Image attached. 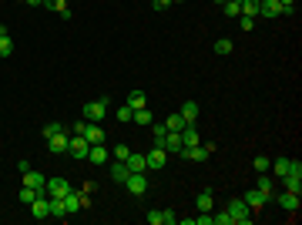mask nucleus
I'll return each instance as SVG.
<instances>
[{
  "label": "nucleus",
  "mask_w": 302,
  "mask_h": 225,
  "mask_svg": "<svg viewBox=\"0 0 302 225\" xmlns=\"http://www.w3.org/2000/svg\"><path fill=\"white\" fill-rule=\"evenodd\" d=\"M165 161H168V151H165V148H155V145H151V151L145 155V168L148 171H161V168H165Z\"/></svg>",
  "instance_id": "39448f33"
},
{
  "label": "nucleus",
  "mask_w": 302,
  "mask_h": 225,
  "mask_svg": "<svg viewBox=\"0 0 302 225\" xmlns=\"http://www.w3.org/2000/svg\"><path fill=\"white\" fill-rule=\"evenodd\" d=\"M195 208H198V212H212V208H215V195H212V188L198 191V198H195Z\"/></svg>",
  "instance_id": "f8f14e48"
},
{
  "label": "nucleus",
  "mask_w": 302,
  "mask_h": 225,
  "mask_svg": "<svg viewBox=\"0 0 302 225\" xmlns=\"http://www.w3.org/2000/svg\"><path fill=\"white\" fill-rule=\"evenodd\" d=\"M47 148H51L54 155H64V151H67V135H64V131H61V135H51V138H47Z\"/></svg>",
  "instance_id": "6ab92c4d"
},
{
  "label": "nucleus",
  "mask_w": 302,
  "mask_h": 225,
  "mask_svg": "<svg viewBox=\"0 0 302 225\" xmlns=\"http://www.w3.org/2000/svg\"><path fill=\"white\" fill-rule=\"evenodd\" d=\"M252 165H255V171H258V175H268V168H272V161H268L265 155H258L255 161H252Z\"/></svg>",
  "instance_id": "2f4dec72"
},
{
  "label": "nucleus",
  "mask_w": 302,
  "mask_h": 225,
  "mask_svg": "<svg viewBox=\"0 0 302 225\" xmlns=\"http://www.w3.org/2000/svg\"><path fill=\"white\" fill-rule=\"evenodd\" d=\"M128 175H131V171H128V165H124V161H114V165H111V178L114 181H121V185H124V178H128Z\"/></svg>",
  "instance_id": "a878e982"
},
{
  "label": "nucleus",
  "mask_w": 302,
  "mask_h": 225,
  "mask_svg": "<svg viewBox=\"0 0 302 225\" xmlns=\"http://www.w3.org/2000/svg\"><path fill=\"white\" fill-rule=\"evenodd\" d=\"M198 111H201V108H198V104H195V101H185V104H181V118H185V124H195V118H198Z\"/></svg>",
  "instance_id": "412c9836"
},
{
  "label": "nucleus",
  "mask_w": 302,
  "mask_h": 225,
  "mask_svg": "<svg viewBox=\"0 0 302 225\" xmlns=\"http://www.w3.org/2000/svg\"><path fill=\"white\" fill-rule=\"evenodd\" d=\"M222 14H225V17H238V14H242V4H235V0H225V4H222Z\"/></svg>",
  "instance_id": "c756f323"
},
{
  "label": "nucleus",
  "mask_w": 302,
  "mask_h": 225,
  "mask_svg": "<svg viewBox=\"0 0 302 225\" xmlns=\"http://www.w3.org/2000/svg\"><path fill=\"white\" fill-rule=\"evenodd\" d=\"M279 205L285 208V212H299V191H282Z\"/></svg>",
  "instance_id": "2eb2a0df"
},
{
  "label": "nucleus",
  "mask_w": 302,
  "mask_h": 225,
  "mask_svg": "<svg viewBox=\"0 0 302 225\" xmlns=\"http://www.w3.org/2000/svg\"><path fill=\"white\" fill-rule=\"evenodd\" d=\"M108 108H111V98H98V101H88V104H84V111H81V118H84V121H101V118L108 114Z\"/></svg>",
  "instance_id": "f03ea898"
},
{
  "label": "nucleus",
  "mask_w": 302,
  "mask_h": 225,
  "mask_svg": "<svg viewBox=\"0 0 302 225\" xmlns=\"http://www.w3.org/2000/svg\"><path fill=\"white\" fill-rule=\"evenodd\" d=\"M88 151H91V141L84 135H71L67 138V155L74 161H88Z\"/></svg>",
  "instance_id": "f257e3e1"
},
{
  "label": "nucleus",
  "mask_w": 302,
  "mask_h": 225,
  "mask_svg": "<svg viewBox=\"0 0 302 225\" xmlns=\"http://www.w3.org/2000/svg\"><path fill=\"white\" fill-rule=\"evenodd\" d=\"M34 198H37V188H31V185H24V188H21V202H24V205H31Z\"/></svg>",
  "instance_id": "c9c22d12"
},
{
  "label": "nucleus",
  "mask_w": 302,
  "mask_h": 225,
  "mask_svg": "<svg viewBox=\"0 0 302 225\" xmlns=\"http://www.w3.org/2000/svg\"><path fill=\"white\" fill-rule=\"evenodd\" d=\"M4 34H11V27H4V24H0V37H4Z\"/></svg>",
  "instance_id": "49530a36"
},
{
  "label": "nucleus",
  "mask_w": 302,
  "mask_h": 225,
  "mask_svg": "<svg viewBox=\"0 0 302 225\" xmlns=\"http://www.w3.org/2000/svg\"><path fill=\"white\" fill-rule=\"evenodd\" d=\"M242 198H245V205H248V208H262V205L268 202V195H262L258 188H248L245 195H242Z\"/></svg>",
  "instance_id": "4468645a"
},
{
  "label": "nucleus",
  "mask_w": 302,
  "mask_h": 225,
  "mask_svg": "<svg viewBox=\"0 0 302 225\" xmlns=\"http://www.w3.org/2000/svg\"><path fill=\"white\" fill-rule=\"evenodd\" d=\"M24 4H31V7H44V0H24Z\"/></svg>",
  "instance_id": "a18cd8bd"
},
{
  "label": "nucleus",
  "mask_w": 302,
  "mask_h": 225,
  "mask_svg": "<svg viewBox=\"0 0 302 225\" xmlns=\"http://www.w3.org/2000/svg\"><path fill=\"white\" fill-rule=\"evenodd\" d=\"M24 185H31V188H37V195H47V178L41 175V171H34V168H27L24 171Z\"/></svg>",
  "instance_id": "6e6552de"
},
{
  "label": "nucleus",
  "mask_w": 302,
  "mask_h": 225,
  "mask_svg": "<svg viewBox=\"0 0 302 225\" xmlns=\"http://www.w3.org/2000/svg\"><path fill=\"white\" fill-rule=\"evenodd\" d=\"M165 128H168V131H181V128H185V118H181V114H168Z\"/></svg>",
  "instance_id": "c85d7f7f"
},
{
  "label": "nucleus",
  "mask_w": 302,
  "mask_h": 225,
  "mask_svg": "<svg viewBox=\"0 0 302 225\" xmlns=\"http://www.w3.org/2000/svg\"><path fill=\"white\" fill-rule=\"evenodd\" d=\"M228 215H232V225H248L252 222V208L245 205V198H232V202H228Z\"/></svg>",
  "instance_id": "7ed1b4c3"
},
{
  "label": "nucleus",
  "mask_w": 302,
  "mask_h": 225,
  "mask_svg": "<svg viewBox=\"0 0 302 225\" xmlns=\"http://www.w3.org/2000/svg\"><path fill=\"white\" fill-rule=\"evenodd\" d=\"M151 7L161 14V11H168V7H171V0H151Z\"/></svg>",
  "instance_id": "79ce46f5"
},
{
  "label": "nucleus",
  "mask_w": 302,
  "mask_h": 225,
  "mask_svg": "<svg viewBox=\"0 0 302 225\" xmlns=\"http://www.w3.org/2000/svg\"><path fill=\"white\" fill-rule=\"evenodd\" d=\"M124 165H128V171H148L145 168V155H138V151H131V155L124 158Z\"/></svg>",
  "instance_id": "5701e85b"
},
{
  "label": "nucleus",
  "mask_w": 302,
  "mask_h": 225,
  "mask_svg": "<svg viewBox=\"0 0 302 225\" xmlns=\"http://www.w3.org/2000/svg\"><path fill=\"white\" fill-rule=\"evenodd\" d=\"M31 215L34 218H51V195H37L31 202Z\"/></svg>",
  "instance_id": "0eeeda50"
},
{
  "label": "nucleus",
  "mask_w": 302,
  "mask_h": 225,
  "mask_svg": "<svg viewBox=\"0 0 302 225\" xmlns=\"http://www.w3.org/2000/svg\"><path fill=\"white\" fill-rule=\"evenodd\" d=\"M215 4H218V7H222V4H225V0H215Z\"/></svg>",
  "instance_id": "09e8293b"
},
{
  "label": "nucleus",
  "mask_w": 302,
  "mask_h": 225,
  "mask_svg": "<svg viewBox=\"0 0 302 225\" xmlns=\"http://www.w3.org/2000/svg\"><path fill=\"white\" fill-rule=\"evenodd\" d=\"M282 188L285 191H302V175H282Z\"/></svg>",
  "instance_id": "b1692460"
},
{
  "label": "nucleus",
  "mask_w": 302,
  "mask_h": 225,
  "mask_svg": "<svg viewBox=\"0 0 302 225\" xmlns=\"http://www.w3.org/2000/svg\"><path fill=\"white\" fill-rule=\"evenodd\" d=\"M215 54H232V41L228 37H218L215 41Z\"/></svg>",
  "instance_id": "72a5a7b5"
},
{
  "label": "nucleus",
  "mask_w": 302,
  "mask_h": 225,
  "mask_svg": "<svg viewBox=\"0 0 302 225\" xmlns=\"http://www.w3.org/2000/svg\"><path fill=\"white\" fill-rule=\"evenodd\" d=\"M195 222H198V225H215V222H212V212H201Z\"/></svg>",
  "instance_id": "37998d69"
},
{
  "label": "nucleus",
  "mask_w": 302,
  "mask_h": 225,
  "mask_svg": "<svg viewBox=\"0 0 302 225\" xmlns=\"http://www.w3.org/2000/svg\"><path fill=\"white\" fill-rule=\"evenodd\" d=\"M118 121H121V124L134 121V108H131V104H124V108H118Z\"/></svg>",
  "instance_id": "473e14b6"
},
{
  "label": "nucleus",
  "mask_w": 302,
  "mask_h": 225,
  "mask_svg": "<svg viewBox=\"0 0 302 225\" xmlns=\"http://www.w3.org/2000/svg\"><path fill=\"white\" fill-rule=\"evenodd\" d=\"M171 4H185V0H171Z\"/></svg>",
  "instance_id": "de8ad7c7"
},
{
  "label": "nucleus",
  "mask_w": 302,
  "mask_h": 225,
  "mask_svg": "<svg viewBox=\"0 0 302 225\" xmlns=\"http://www.w3.org/2000/svg\"><path fill=\"white\" fill-rule=\"evenodd\" d=\"M84 138H88L91 145H101V141H104V128H101V121H88V128H84Z\"/></svg>",
  "instance_id": "9b49d317"
},
{
  "label": "nucleus",
  "mask_w": 302,
  "mask_h": 225,
  "mask_svg": "<svg viewBox=\"0 0 302 225\" xmlns=\"http://www.w3.org/2000/svg\"><path fill=\"white\" fill-rule=\"evenodd\" d=\"M61 202H64V215H78V212H81V205H84V202H81V195H78L74 188L67 191V195L61 198Z\"/></svg>",
  "instance_id": "9d476101"
},
{
  "label": "nucleus",
  "mask_w": 302,
  "mask_h": 225,
  "mask_svg": "<svg viewBox=\"0 0 302 225\" xmlns=\"http://www.w3.org/2000/svg\"><path fill=\"white\" fill-rule=\"evenodd\" d=\"M181 131H168V138H165V151L168 155H181Z\"/></svg>",
  "instance_id": "ddd939ff"
},
{
  "label": "nucleus",
  "mask_w": 302,
  "mask_h": 225,
  "mask_svg": "<svg viewBox=\"0 0 302 225\" xmlns=\"http://www.w3.org/2000/svg\"><path fill=\"white\" fill-rule=\"evenodd\" d=\"M235 4H242V0H235Z\"/></svg>",
  "instance_id": "8fccbe9b"
},
{
  "label": "nucleus",
  "mask_w": 302,
  "mask_h": 225,
  "mask_svg": "<svg viewBox=\"0 0 302 225\" xmlns=\"http://www.w3.org/2000/svg\"><path fill=\"white\" fill-rule=\"evenodd\" d=\"M44 188H47V195H54V198H64L67 191H71V181H67V178H47Z\"/></svg>",
  "instance_id": "1a4fd4ad"
},
{
  "label": "nucleus",
  "mask_w": 302,
  "mask_h": 225,
  "mask_svg": "<svg viewBox=\"0 0 302 225\" xmlns=\"http://www.w3.org/2000/svg\"><path fill=\"white\" fill-rule=\"evenodd\" d=\"M242 31H255V17H242Z\"/></svg>",
  "instance_id": "c03bdc74"
},
{
  "label": "nucleus",
  "mask_w": 302,
  "mask_h": 225,
  "mask_svg": "<svg viewBox=\"0 0 302 225\" xmlns=\"http://www.w3.org/2000/svg\"><path fill=\"white\" fill-rule=\"evenodd\" d=\"M128 104H131V108H145L148 94H145V91H131V94H128Z\"/></svg>",
  "instance_id": "cd10ccee"
},
{
  "label": "nucleus",
  "mask_w": 302,
  "mask_h": 225,
  "mask_svg": "<svg viewBox=\"0 0 302 225\" xmlns=\"http://www.w3.org/2000/svg\"><path fill=\"white\" fill-rule=\"evenodd\" d=\"M148 222L151 225H175L178 222V215L175 212H148Z\"/></svg>",
  "instance_id": "dca6fc26"
},
{
  "label": "nucleus",
  "mask_w": 302,
  "mask_h": 225,
  "mask_svg": "<svg viewBox=\"0 0 302 225\" xmlns=\"http://www.w3.org/2000/svg\"><path fill=\"white\" fill-rule=\"evenodd\" d=\"M124 188L131 191L134 198H141V195L148 191V175H145V171H131V175L124 178Z\"/></svg>",
  "instance_id": "20e7f679"
},
{
  "label": "nucleus",
  "mask_w": 302,
  "mask_h": 225,
  "mask_svg": "<svg viewBox=\"0 0 302 225\" xmlns=\"http://www.w3.org/2000/svg\"><path fill=\"white\" fill-rule=\"evenodd\" d=\"M88 161L91 165H104V161H108V148H104V141H101V145H91Z\"/></svg>",
  "instance_id": "f3484780"
},
{
  "label": "nucleus",
  "mask_w": 302,
  "mask_h": 225,
  "mask_svg": "<svg viewBox=\"0 0 302 225\" xmlns=\"http://www.w3.org/2000/svg\"><path fill=\"white\" fill-rule=\"evenodd\" d=\"M262 195H272V181H268V175H258V185H255Z\"/></svg>",
  "instance_id": "e433bc0d"
},
{
  "label": "nucleus",
  "mask_w": 302,
  "mask_h": 225,
  "mask_svg": "<svg viewBox=\"0 0 302 225\" xmlns=\"http://www.w3.org/2000/svg\"><path fill=\"white\" fill-rule=\"evenodd\" d=\"M51 215H54V218H64V202L54 198V195H51Z\"/></svg>",
  "instance_id": "f704fd0d"
},
{
  "label": "nucleus",
  "mask_w": 302,
  "mask_h": 225,
  "mask_svg": "<svg viewBox=\"0 0 302 225\" xmlns=\"http://www.w3.org/2000/svg\"><path fill=\"white\" fill-rule=\"evenodd\" d=\"M165 138H168V128H165V124H151V145H155V148H165Z\"/></svg>",
  "instance_id": "4be33fe9"
},
{
  "label": "nucleus",
  "mask_w": 302,
  "mask_h": 225,
  "mask_svg": "<svg viewBox=\"0 0 302 225\" xmlns=\"http://www.w3.org/2000/svg\"><path fill=\"white\" fill-rule=\"evenodd\" d=\"M258 14H262V17H279L282 14L279 0H258Z\"/></svg>",
  "instance_id": "a211bd4d"
},
{
  "label": "nucleus",
  "mask_w": 302,
  "mask_h": 225,
  "mask_svg": "<svg viewBox=\"0 0 302 225\" xmlns=\"http://www.w3.org/2000/svg\"><path fill=\"white\" fill-rule=\"evenodd\" d=\"M111 155L118 158V161H124V158L131 155V148H128V145H114V151H111Z\"/></svg>",
  "instance_id": "ea45409f"
},
{
  "label": "nucleus",
  "mask_w": 302,
  "mask_h": 225,
  "mask_svg": "<svg viewBox=\"0 0 302 225\" xmlns=\"http://www.w3.org/2000/svg\"><path fill=\"white\" fill-rule=\"evenodd\" d=\"M14 54V41H11V34H4L0 37V57H11Z\"/></svg>",
  "instance_id": "7c9ffc66"
},
{
  "label": "nucleus",
  "mask_w": 302,
  "mask_h": 225,
  "mask_svg": "<svg viewBox=\"0 0 302 225\" xmlns=\"http://www.w3.org/2000/svg\"><path fill=\"white\" fill-rule=\"evenodd\" d=\"M44 7H47V11H57V14H61L67 4H64V0H44Z\"/></svg>",
  "instance_id": "a19ab883"
},
{
  "label": "nucleus",
  "mask_w": 302,
  "mask_h": 225,
  "mask_svg": "<svg viewBox=\"0 0 302 225\" xmlns=\"http://www.w3.org/2000/svg\"><path fill=\"white\" fill-rule=\"evenodd\" d=\"M61 131H64V124H57V121L44 124V138H51V135H61Z\"/></svg>",
  "instance_id": "58836bf2"
},
{
  "label": "nucleus",
  "mask_w": 302,
  "mask_h": 225,
  "mask_svg": "<svg viewBox=\"0 0 302 225\" xmlns=\"http://www.w3.org/2000/svg\"><path fill=\"white\" fill-rule=\"evenodd\" d=\"M212 151H215V145H205V141L201 145H191V148H181V155L188 158V161H205Z\"/></svg>",
  "instance_id": "423d86ee"
},
{
  "label": "nucleus",
  "mask_w": 302,
  "mask_h": 225,
  "mask_svg": "<svg viewBox=\"0 0 302 225\" xmlns=\"http://www.w3.org/2000/svg\"><path fill=\"white\" fill-rule=\"evenodd\" d=\"M212 222H215V225H232V215H228V208H225V212H215Z\"/></svg>",
  "instance_id": "4c0bfd02"
},
{
  "label": "nucleus",
  "mask_w": 302,
  "mask_h": 225,
  "mask_svg": "<svg viewBox=\"0 0 302 225\" xmlns=\"http://www.w3.org/2000/svg\"><path fill=\"white\" fill-rule=\"evenodd\" d=\"M181 145H185V148L201 145V138H198V131H195V124H185V128H181Z\"/></svg>",
  "instance_id": "aec40b11"
},
{
  "label": "nucleus",
  "mask_w": 302,
  "mask_h": 225,
  "mask_svg": "<svg viewBox=\"0 0 302 225\" xmlns=\"http://www.w3.org/2000/svg\"><path fill=\"white\" fill-rule=\"evenodd\" d=\"M134 121L145 124V128H151V124H155V114L148 111V108H134Z\"/></svg>",
  "instance_id": "393cba45"
},
{
  "label": "nucleus",
  "mask_w": 302,
  "mask_h": 225,
  "mask_svg": "<svg viewBox=\"0 0 302 225\" xmlns=\"http://www.w3.org/2000/svg\"><path fill=\"white\" fill-rule=\"evenodd\" d=\"M289 161H292V158H272V171H275L279 178H282V175H289Z\"/></svg>",
  "instance_id": "bb28decb"
}]
</instances>
